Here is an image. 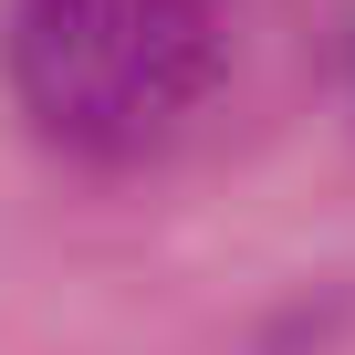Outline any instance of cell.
Returning a JSON list of instances; mask_svg holds the SVG:
<instances>
[{"instance_id": "obj_1", "label": "cell", "mask_w": 355, "mask_h": 355, "mask_svg": "<svg viewBox=\"0 0 355 355\" xmlns=\"http://www.w3.org/2000/svg\"><path fill=\"white\" fill-rule=\"evenodd\" d=\"M220 84L209 0H21L11 11V94L73 157H146Z\"/></svg>"}]
</instances>
